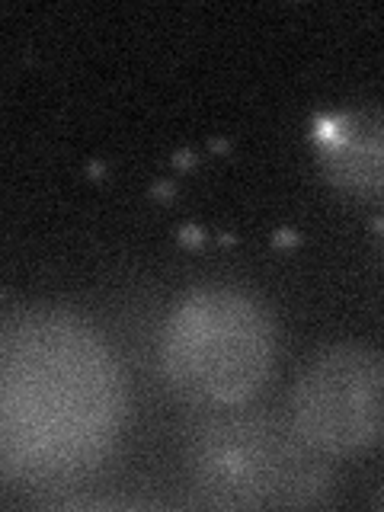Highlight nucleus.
I'll use <instances>...</instances> for the list:
<instances>
[{"instance_id":"39448f33","label":"nucleus","mask_w":384,"mask_h":512,"mask_svg":"<svg viewBox=\"0 0 384 512\" xmlns=\"http://www.w3.org/2000/svg\"><path fill=\"white\" fill-rule=\"evenodd\" d=\"M317 167L346 196L384 199V109H343L320 125Z\"/></svg>"},{"instance_id":"423d86ee","label":"nucleus","mask_w":384,"mask_h":512,"mask_svg":"<svg viewBox=\"0 0 384 512\" xmlns=\"http://www.w3.org/2000/svg\"><path fill=\"white\" fill-rule=\"evenodd\" d=\"M378 506L384 509V487H381V496H378Z\"/></svg>"},{"instance_id":"f03ea898","label":"nucleus","mask_w":384,"mask_h":512,"mask_svg":"<svg viewBox=\"0 0 384 512\" xmlns=\"http://www.w3.org/2000/svg\"><path fill=\"white\" fill-rule=\"evenodd\" d=\"M192 487L218 509H301L327 496V455L301 436L292 416L224 413L192 432Z\"/></svg>"},{"instance_id":"7ed1b4c3","label":"nucleus","mask_w":384,"mask_h":512,"mask_svg":"<svg viewBox=\"0 0 384 512\" xmlns=\"http://www.w3.org/2000/svg\"><path fill=\"white\" fill-rule=\"evenodd\" d=\"M276 356V327L263 301L231 285L192 288L173 304L160 359L183 397L237 407L263 388Z\"/></svg>"},{"instance_id":"f257e3e1","label":"nucleus","mask_w":384,"mask_h":512,"mask_svg":"<svg viewBox=\"0 0 384 512\" xmlns=\"http://www.w3.org/2000/svg\"><path fill=\"white\" fill-rule=\"evenodd\" d=\"M122 420V375L90 324L61 308H29L7 320L0 346V445L10 471L87 468L109 452Z\"/></svg>"},{"instance_id":"20e7f679","label":"nucleus","mask_w":384,"mask_h":512,"mask_svg":"<svg viewBox=\"0 0 384 512\" xmlns=\"http://www.w3.org/2000/svg\"><path fill=\"white\" fill-rule=\"evenodd\" d=\"M288 416L324 455H356L384 442V352L365 343H330L301 368Z\"/></svg>"}]
</instances>
